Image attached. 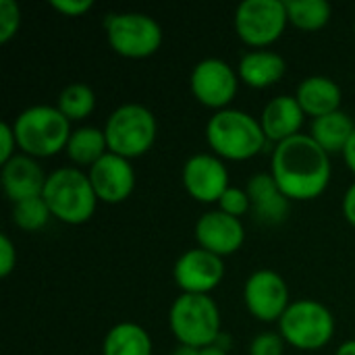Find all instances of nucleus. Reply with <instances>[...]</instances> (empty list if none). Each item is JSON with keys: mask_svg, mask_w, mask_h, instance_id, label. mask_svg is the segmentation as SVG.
Returning a JSON list of instances; mask_svg holds the SVG:
<instances>
[{"mask_svg": "<svg viewBox=\"0 0 355 355\" xmlns=\"http://www.w3.org/2000/svg\"><path fill=\"white\" fill-rule=\"evenodd\" d=\"M343 214H345V218L355 227V183L349 185V189L345 191V198H343Z\"/></svg>", "mask_w": 355, "mask_h": 355, "instance_id": "473e14b6", "label": "nucleus"}, {"mask_svg": "<svg viewBox=\"0 0 355 355\" xmlns=\"http://www.w3.org/2000/svg\"><path fill=\"white\" fill-rule=\"evenodd\" d=\"M104 355H152L150 335L133 322L112 327L104 339Z\"/></svg>", "mask_w": 355, "mask_h": 355, "instance_id": "4be33fe9", "label": "nucleus"}, {"mask_svg": "<svg viewBox=\"0 0 355 355\" xmlns=\"http://www.w3.org/2000/svg\"><path fill=\"white\" fill-rule=\"evenodd\" d=\"M17 146L31 158L54 156L67 148L71 121L54 106L35 104L25 108L12 123Z\"/></svg>", "mask_w": 355, "mask_h": 355, "instance_id": "f03ea898", "label": "nucleus"}, {"mask_svg": "<svg viewBox=\"0 0 355 355\" xmlns=\"http://www.w3.org/2000/svg\"><path fill=\"white\" fill-rule=\"evenodd\" d=\"M64 150H67L69 158L75 164L94 166L108 152L104 129H96V127H79V129H75L71 133L69 144H67Z\"/></svg>", "mask_w": 355, "mask_h": 355, "instance_id": "5701e85b", "label": "nucleus"}, {"mask_svg": "<svg viewBox=\"0 0 355 355\" xmlns=\"http://www.w3.org/2000/svg\"><path fill=\"white\" fill-rule=\"evenodd\" d=\"M295 98H297V102L306 114H312L314 119H318V116H324V114L339 110L341 87L331 77L312 75L300 83Z\"/></svg>", "mask_w": 355, "mask_h": 355, "instance_id": "6ab92c4d", "label": "nucleus"}, {"mask_svg": "<svg viewBox=\"0 0 355 355\" xmlns=\"http://www.w3.org/2000/svg\"><path fill=\"white\" fill-rule=\"evenodd\" d=\"M243 300L252 316H256L262 322L281 320V316L291 306L287 283L275 270H256L245 281Z\"/></svg>", "mask_w": 355, "mask_h": 355, "instance_id": "9d476101", "label": "nucleus"}, {"mask_svg": "<svg viewBox=\"0 0 355 355\" xmlns=\"http://www.w3.org/2000/svg\"><path fill=\"white\" fill-rule=\"evenodd\" d=\"M200 355H227V352H225V347H220V345H210V347L200 349Z\"/></svg>", "mask_w": 355, "mask_h": 355, "instance_id": "f704fd0d", "label": "nucleus"}, {"mask_svg": "<svg viewBox=\"0 0 355 355\" xmlns=\"http://www.w3.org/2000/svg\"><path fill=\"white\" fill-rule=\"evenodd\" d=\"M206 137L210 148L229 160H248L266 144L260 121L235 108L218 110L206 125Z\"/></svg>", "mask_w": 355, "mask_h": 355, "instance_id": "20e7f679", "label": "nucleus"}, {"mask_svg": "<svg viewBox=\"0 0 355 355\" xmlns=\"http://www.w3.org/2000/svg\"><path fill=\"white\" fill-rule=\"evenodd\" d=\"M42 198L52 216L67 225H81L89 220L98 204L89 177L75 166H64L50 173Z\"/></svg>", "mask_w": 355, "mask_h": 355, "instance_id": "7ed1b4c3", "label": "nucleus"}, {"mask_svg": "<svg viewBox=\"0 0 355 355\" xmlns=\"http://www.w3.org/2000/svg\"><path fill=\"white\" fill-rule=\"evenodd\" d=\"M218 204H220L223 212H227V214H231L235 218L248 214L250 208H252V200L248 196V189H239V187H229L223 193V198L218 200Z\"/></svg>", "mask_w": 355, "mask_h": 355, "instance_id": "cd10ccee", "label": "nucleus"}, {"mask_svg": "<svg viewBox=\"0 0 355 355\" xmlns=\"http://www.w3.org/2000/svg\"><path fill=\"white\" fill-rule=\"evenodd\" d=\"M183 185L200 202H218L231 187L225 164L212 154H196L183 166Z\"/></svg>", "mask_w": 355, "mask_h": 355, "instance_id": "4468645a", "label": "nucleus"}, {"mask_svg": "<svg viewBox=\"0 0 355 355\" xmlns=\"http://www.w3.org/2000/svg\"><path fill=\"white\" fill-rule=\"evenodd\" d=\"M2 187L4 193L17 204L23 200L40 198L46 187V175L42 166L35 162V158L27 154L12 156L6 164H2Z\"/></svg>", "mask_w": 355, "mask_h": 355, "instance_id": "dca6fc26", "label": "nucleus"}, {"mask_svg": "<svg viewBox=\"0 0 355 355\" xmlns=\"http://www.w3.org/2000/svg\"><path fill=\"white\" fill-rule=\"evenodd\" d=\"M21 25V8L15 0H0V42L6 44Z\"/></svg>", "mask_w": 355, "mask_h": 355, "instance_id": "bb28decb", "label": "nucleus"}, {"mask_svg": "<svg viewBox=\"0 0 355 355\" xmlns=\"http://www.w3.org/2000/svg\"><path fill=\"white\" fill-rule=\"evenodd\" d=\"M15 148H17V137H15L12 125L2 123L0 125V162L2 164H6L12 156H17Z\"/></svg>", "mask_w": 355, "mask_h": 355, "instance_id": "7c9ffc66", "label": "nucleus"}, {"mask_svg": "<svg viewBox=\"0 0 355 355\" xmlns=\"http://www.w3.org/2000/svg\"><path fill=\"white\" fill-rule=\"evenodd\" d=\"M354 131L355 123L352 121V116L345 114L343 110H337L314 119L310 135L327 154H333V152H343Z\"/></svg>", "mask_w": 355, "mask_h": 355, "instance_id": "412c9836", "label": "nucleus"}, {"mask_svg": "<svg viewBox=\"0 0 355 355\" xmlns=\"http://www.w3.org/2000/svg\"><path fill=\"white\" fill-rule=\"evenodd\" d=\"M189 85L204 106L225 110L237 94V75L229 62L220 58H204L193 67Z\"/></svg>", "mask_w": 355, "mask_h": 355, "instance_id": "9b49d317", "label": "nucleus"}, {"mask_svg": "<svg viewBox=\"0 0 355 355\" xmlns=\"http://www.w3.org/2000/svg\"><path fill=\"white\" fill-rule=\"evenodd\" d=\"M171 331L181 345L204 349L220 335V312L210 295L181 293L168 314Z\"/></svg>", "mask_w": 355, "mask_h": 355, "instance_id": "39448f33", "label": "nucleus"}, {"mask_svg": "<svg viewBox=\"0 0 355 355\" xmlns=\"http://www.w3.org/2000/svg\"><path fill=\"white\" fill-rule=\"evenodd\" d=\"M289 21L306 31L322 29L331 19V4L327 0H285Z\"/></svg>", "mask_w": 355, "mask_h": 355, "instance_id": "b1692460", "label": "nucleus"}, {"mask_svg": "<svg viewBox=\"0 0 355 355\" xmlns=\"http://www.w3.org/2000/svg\"><path fill=\"white\" fill-rule=\"evenodd\" d=\"M304 110L295 96H277L272 98L264 110H262V131L266 139H272L277 144L297 135L302 123H304Z\"/></svg>", "mask_w": 355, "mask_h": 355, "instance_id": "a211bd4d", "label": "nucleus"}, {"mask_svg": "<svg viewBox=\"0 0 355 355\" xmlns=\"http://www.w3.org/2000/svg\"><path fill=\"white\" fill-rule=\"evenodd\" d=\"M110 48L127 58H146L162 44L160 23L146 12H116L106 17Z\"/></svg>", "mask_w": 355, "mask_h": 355, "instance_id": "6e6552de", "label": "nucleus"}, {"mask_svg": "<svg viewBox=\"0 0 355 355\" xmlns=\"http://www.w3.org/2000/svg\"><path fill=\"white\" fill-rule=\"evenodd\" d=\"M252 210L262 225H281L289 216V198L281 191L270 173H258L248 183Z\"/></svg>", "mask_w": 355, "mask_h": 355, "instance_id": "f3484780", "label": "nucleus"}, {"mask_svg": "<svg viewBox=\"0 0 355 355\" xmlns=\"http://www.w3.org/2000/svg\"><path fill=\"white\" fill-rule=\"evenodd\" d=\"M281 337L304 352L324 347L335 333V318L327 306L314 300L293 302L279 320Z\"/></svg>", "mask_w": 355, "mask_h": 355, "instance_id": "0eeeda50", "label": "nucleus"}, {"mask_svg": "<svg viewBox=\"0 0 355 355\" xmlns=\"http://www.w3.org/2000/svg\"><path fill=\"white\" fill-rule=\"evenodd\" d=\"M156 119L144 104L119 106L104 125L108 152L123 158H137L146 154L156 139Z\"/></svg>", "mask_w": 355, "mask_h": 355, "instance_id": "423d86ee", "label": "nucleus"}, {"mask_svg": "<svg viewBox=\"0 0 355 355\" xmlns=\"http://www.w3.org/2000/svg\"><path fill=\"white\" fill-rule=\"evenodd\" d=\"M173 355H200V349H196V347H187V345H179Z\"/></svg>", "mask_w": 355, "mask_h": 355, "instance_id": "e433bc0d", "label": "nucleus"}, {"mask_svg": "<svg viewBox=\"0 0 355 355\" xmlns=\"http://www.w3.org/2000/svg\"><path fill=\"white\" fill-rule=\"evenodd\" d=\"M17 264V250L8 235H0V277H8Z\"/></svg>", "mask_w": 355, "mask_h": 355, "instance_id": "c756f323", "label": "nucleus"}, {"mask_svg": "<svg viewBox=\"0 0 355 355\" xmlns=\"http://www.w3.org/2000/svg\"><path fill=\"white\" fill-rule=\"evenodd\" d=\"M175 283L183 289V293L208 295L225 277L223 258L208 250H189L185 252L173 268Z\"/></svg>", "mask_w": 355, "mask_h": 355, "instance_id": "f8f14e48", "label": "nucleus"}, {"mask_svg": "<svg viewBox=\"0 0 355 355\" xmlns=\"http://www.w3.org/2000/svg\"><path fill=\"white\" fill-rule=\"evenodd\" d=\"M50 216H52V212L42 196L17 202L12 208V223L23 231H40L48 223Z\"/></svg>", "mask_w": 355, "mask_h": 355, "instance_id": "a878e982", "label": "nucleus"}, {"mask_svg": "<svg viewBox=\"0 0 355 355\" xmlns=\"http://www.w3.org/2000/svg\"><path fill=\"white\" fill-rule=\"evenodd\" d=\"M56 10H60L62 15L67 17H79V15H85L94 2L92 0H52L50 2Z\"/></svg>", "mask_w": 355, "mask_h": 355, "instance_id": "2f4dec72", "label": "nucleus"}, {"mask_svg": "<svg viewBox=\"0 0 355 355\" xmlns=\"http://www.w3.org/2000/svg\"><path fill=\"white\" fill-rule=\"evenodd\" d=\"M287 62L272 50H254L239 60V75L252 87H268L285 75Z\"/></svg>", "mask_w": 355, "mask_h": 355, "instance_id": "aec40b11", "label": "nucleus"}, {"mask_svg": "<svg viewBox=\"0 0 355 355\" xmlns=\"http://www.w3.org/2000/svg\"><path fill=\"white\" fill-rule=\"evenodd\" d=\"M96 106V94L85 83H71L67 85L58 96V110L69 121H81L85 119Z\"/></svg>", "mask_w": 355, "mask_h": 355, "instance_id": "393cba45", "label": "nucleus"}, {"mask_svg": "<svg viewBox=\"0 0 355 355\" xmlns=\"http://www.w3.org/2000/svg\"><path fill=\"white\" fill-rule=\"evenodd\" d=\"M289 17L283 0H243L235 10V29L250 46H268L285 31Z\"/></svg>", "mask_w": 355, "mask_h": 355, "instance_id": "1a4fd4ad", "label": "nucleus"}, {"mask_svg": "<svg viewBox=\"0 0 355 355\" xmlns=\"http://www.w3.org/2000/svg\"><path fill=\"white\" fill-rule=\"evenodd\" d=\"M196 239L202 250H208L223 258L235 254L241 248L245 231L239 218L223 210H212L200 216V220L196 223Z\"/></svg>", "mask_w": 355, "mask_h": 355, "instance_id": "2eb2a0df", "label": "nucleus"}, {"mask_svg": "<svg viewBox=\"0 0 355 355\" xmlns=\"http://www.w3.org/2000/svg\"><path fill=\"white\" fill-rule=\"evenodd\" d=\"M343 158H345V162H347V166L352 168L355 173V131L354 135L349 137V141H347V146L343 148Z\"/></svg>", "mask_w": 355, "mask_h": 355, "instance_id": "72a5a7b5", "label": "nucleus"}, {"mask_svg": "<svg viewBox=\"0 0 355 355\" xmlns=\"http://www.w3.org/2000/svg\"><path fill=\"white\" fill-rule=\"evenodd\" d=\"M283 352L285 339L277 333H262L250 345V355H283Z\"/></svg>", "mask_w": 355, "mask_h": 355, "instance_id": "c85d7f7f", "label": "nucleus"}, {"mask_svg": "<svg viewBox=\"0 0 355 355\" xmlns=\"http://www.w3.org/2000/svg\"><path fill=\"white\" fill-rule=\"evenodd\" d=\"M335 355H355V341H345Z\"/></svg>", "mask_w": 355, "mask_h": 355, "instance_id": "c9c22d12", "label": "nucleus"}, {"mask_svg": "<svg viewBox=\"0 0 355 355\" xmlns=\"http://www.w3.org/2000/svg\"><path fill=\"white\" fill-rule=\"evenodd\" d=\"M100 202L119 204L127 200L135 187V173L127 158L106 152L87 173Z\"/></svg>", "mask_w": 355, "mask_h": 355, "instance_id": "ddd939ff", "label": "nucleus"}, {"mask_svg": "<svg viewBox=\"0 0 355 355\" xmlns=\"http://www.w3.org/2000/svg\"><path fill=\"white\" fill-rule=\"evenodd\" d=\"M329 154L312 135L297 133L272 152V177L289 200H314L331 181Z\"/></svg>", "mask_w": 355, "mask_h": 355, "instance_id": "f257e3e1", "label": "nucleus"}]
</instances>
